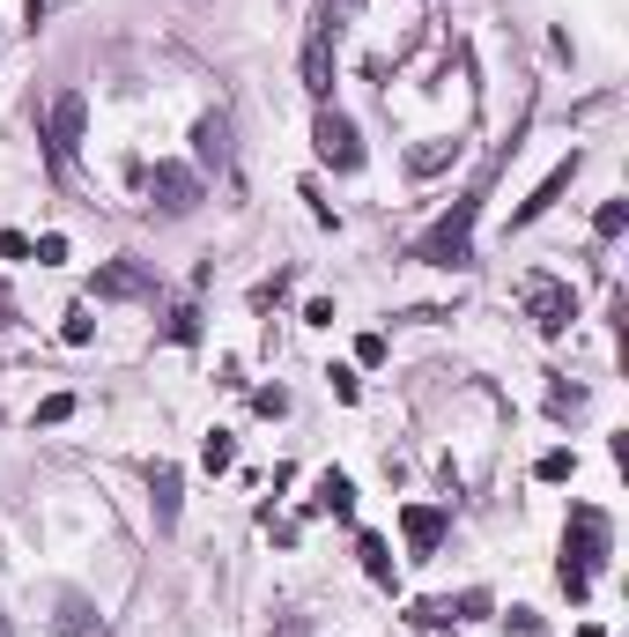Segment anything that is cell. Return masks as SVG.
Segmentation results:
<instances>
[{
  "mask_svg": "<svg viewBox=\"0 0 629 637\" xmlns=\"http://www.w3.org/2000/svg\"><path fill=\"white\" fill-rule=\"evenodd\" d=\"M201 468H208V474H230V468H238V437H230V430H208V445H201Z\"/></svg>",
  "mask_w": 629,
  "mask_h": 637,
  "instance_id": "cell-16",
  "label": "cell"
},
{
  "mask_svg": "<svg viewBox=\"0 0 629 637\" xmlns=\"http://www.w3.org/2000/svg\"><path fill=\"white\" fill-rule=\"evenodd\" d=\"M67 630H82V637H104V630H97V623H89V608H82V600H75V594H67Z\"/></svg>",
  "mask_w": 629,
  "mask_h": 637,
  "instance_id": "cell-29",
  "label": "cell"
},
{
  "mask_svg": "<svg viewBox=\"0 0 629 637\" xmlns=\"http://www.w3.org/2000/svg\"><path fill=\"white\" fill-rule=\"evenodd\" d=\"M334 319H341V311H334L326 297H311V304H304V327H334Z\"/></svg>",
  "mask_w": 629,
  "mask_h": 637,
  "instance_id": "cell-30",
  "label": "cell"
},
{
  "mask_svg": "<svg viewBox=\"0 0 629 637\" xmlns=\"http://www.w3.org/2000/svg\"><path fill=\"white\" fill-rule=\"evenodd\" d=\"M149 208L193 215V208H201V170H193V164H156V170H149Z\"/></svg>",
  "mask_w": 629,
  "mask_h": 637,
  "instance_id": "cell-6",
  "label": "cell"
},
{
  "mask_svg": "<svg viewBox=\"0 0 629 637\" xmlns=\"http://www.w3.org/2000/svg\"><path fill=\"white\" fill-rule=\"evenodd\" d=\"M304 511H326V519H356V482H348L341 468H326L319 482H311V505H304Z\"/></svg>",
  "mask_w": 629,
  "mask_h": 637,
  "instance_id": "cell-11",
  "label": "cell"
},
{
  "mask_svg": "<svg viewBox=\"0 0 629 637\" xmlns=\"http://www.w3.org/2000/svg\"><path fill=\"white\" fill-rule=\"evenodd\" d=\"M23 15H30V30H38V23H44V0H23Z\"/></svg>",
  "mask_w": 629,
  "mask_h": 637,
  "instance_id": "cell-33",
  "label": "cell"
},
{
  "mask_svg": "<svg viewBox=\"0 0 629 637\" xmlns=\"http://www.w3.org/2000/svg\"><path fill=\"white\" fill-rule=\"evenodd\" d=\"M586 400H592V393H586V385H570V379L548 385V416H555V423H563V416H586Z\"/></svg>",
  "mask_w": 629,
  "mask_h": 637,
  "instance_id": "cell-17",
  "label": "cell"
},
{
  "mask_svg": "<svg viewBox=\"0 0 629 637\" xmlns=\"http://www.w3.org/2000/svg\"><path fill=\"white\" fill-rule=\"evenodd\" d=\"M356 8H363V0H319V38H341Z\"/></svg>",
  "mask_w": 629,
  "mask_h": 637,
  "instance_id": "cell-21",
  "label": "cell"
},
{
  "mask_svg": "<svg viewBox=\"0 0 629 637\" xmlns=\"http://www.w3.org/2000/svg\"><path fill=\"white\" fill-rule=\"evenodd\" d=\"M82 127H89L82 89H60V97H52V112H44V156H52V164H67V156L82 149Z\"/></svg>",
  "mask_w": 629,
  "mask_h": 637,
  "instance_id": "cell-5",
  "label": "cell"
},
{
  "mask_svg": "<svg viewBox=\"0 0 629 637\" xmlns=\"http://www.w3.org/2000/svg\"><path fill=\"white\" fill-rule=\"evenodd\" d=\"M326 379H334L341 400H363V379H356V371H326Z\"/></svg>",
  "mask_w": 629,
  "mask_h": 637,
  "instance_id": "cell-32",
  "label": "cell"
},
{
  "mask_svg": "<svg viewBox=\"0 0 629 637\" xmlns=\"http://www.w3.org/2000/svg\"><path fill=\"white\" fill-rule=\"evenodd\" d=\"M193 149H201V164H222V156H230V127H222V119H201V127H193Z\"/></svg>",
  "mask_w": 629,
  "mask_h": 637,
  "instance_id": "cell-18",
  "label": "cell"
},
{
  "mask_svg": "<svg viewBox=\"0 0 629 637\" xmlns=\"http://www.w3.org/2000/svg\"><path fill=\"white\" fill-rule=\"evenodd\" d=\"M592 230H600V238H622V230H629V201H600Z\"/></svg>",
  "mask_w": 629,
  "mask_h": 637,
  "instance_id": "cell-22",
  "label": "cell"
},
{
  "mask_svg": "<svg viewBox=\"0 0 629 637\" xmlns=\"http://www.w3.org/2000/svg\"><path fill=\"white\" fill-rule=\"evenodd\" d=\"M445 164H460V141H422V149H408V170L415 178H429V170H445Z\"/></svg>",
  "mask_w": 629,
  "mask_h": 637,
  "instance_id": "cell-15",
  "label": "cell"
},
{
  "mask_svg": "<svg viewBox=\"0 0 629 637\" xmlns=\"http://www.w3.org/2000/svg\"><path fill=\"white\" fill-rule=\"evenodd\" d=\"M408 623H415V630H460V600H415Z\"/></svg>",
  "mask_w": 629,
  "mask_h": 637,
  "instance_id": "cell-14",
  "label": "cell"
},
{
  "mask_svg": "<svg viewBox=\"0 0 629 637\" xmlns=\"http://www.w3.org/2000/svg\"><path fill=\"white\" fill-rule=\"evenodd\" d=\"M503 630H511V637H541V615H534V608H511Z\"/></svg>",
  "mask_w": 629,
  "mask_h": 637,
  "instance_id": "cell-27",
  "label": "cell"
},
{
  "mask_svg": "<svg viewBox=\"0 0 629 637\" xmlns=\"http://www.w3.org/2000/svg\"><path fill=\"white\" fill-rule=\"evenodd\" d=\"M607 549H615V519L600 505H570V519H563V563H555V586L570 600L592 594V578H600V563H607Z\"/></svg>",
  "mask_w": 629,
  "mask_h": 637,
  "instance_id": "cell-1",
  "label": "cell"
},
{
  "mask_svg": "<svg viewBox=\"0 0 629 637\" xmlns=\"http://www.w3.org/2000/svg\"><path fill=\"white\" fill-rule=\"evenodd\" d=\"M356 364L377 371V364H385V334H363V341H356Z\"/></svg>",
  "mask_w": 629,
  "mask_h": 637,
  "instance_id": "cell-28",
  "label": "cell"
},
{
  "mask_svg": "<svg viewBox=\"0 0 629 637\" xmlns=\"http://www.w3.org/2000/svg\"><path fill=\"white\" fill-rule=\"evenodd\" d=\"M474 222H482V193L452 201V208L408 245V259H415V267H466V259H474Z\"/></svg>",
  "mask_w": 629,
  "mask_h": 637,
  "instance_id": "cell-2",
  "label": "cell"
},
{
  "mask_svg": "<svg viewBox=\"0 0 629 637\" xmlns=\"http://www.w3.org/2000/svg\"><path fill=\"white\" fill-rule=\"evenodd\" d=\"M67 416H75V393H44V400H38V423H44V430L67 423Z\"/></svg>",
  "mask_w": 629,
  "mask_h": 637,
  "instance_id": "cell-25",
  "label": "cell"
},
{
  "mask_svg": "<svg viewBox=\"0 0 629 637\" xmlns=\"http://www.w3.org/2000/svg\"><path fill=\"white\" fill-rule=\"evenodd\" d=\"M570 474H578V453H563V445L534 460V482H570Z\"/></svg>",
  "mask_w": 629,
  "mask_h": 637,
  "instance_id": "cell-20",
  "label": "cell"
},
{
  "mask_svg": "<svg viewBox=\"0 0 629 637\" xmlns=\"http://www.w3.org/2000/svg\"><path fill=\"white\" fill-rule=\"evenodd\" d=\"M0 259H30V238L23 230H0Z\"/></svg>",
  "mask_w": 629,
  "mask_h": 637,
  "instance_id": "cell-31",
  "label": "cell"
},
{
  "mask_svg": "<svg viewBox=\"0 0 629 637\" xmlns=\"http://www.w3.org/2000/svg\"><path fill=\"white\" fill-rule=\"evenodd\" d=\"M164 341H178V348H193V341H201V311H193V304H170V319H164Z\"/></svg>",
  "mask_w": 629,
  "mask_h": 637,
  "instance_id": "cell-19",
  "label": "cell"
},
{
  "mask_svg": "<svg viewBox=\"0 0 629 637\" xmlns=\"http://www.w3.org/2000/svg\"><path fill=\"white\" fill-rule=\"evenodd\" d=\"M0 327H8V290H0Z\"/></svg>",
  "mask_w": 629,
  "mask_h": 637,
  "instance_id": "cell-34",
  "label": "cell"
},
{
  "mask_svg": "<svg viewBox=\"0 0 629 637\" xmlns=\"http://www.w3.org/2000/svg\"><path fill=\"white\" fill-rule=\"evenodd\" d=\"M0 637H15V623H8V615H0Z\"/></svg>",
  "mask_w": 629,
  "mask_h": 637,
  "instance_id": "cell-35",
  "label": "cell"
},
{
  "mask_svg": "<svg viewBox=\"0 0 629 637\" xmlns=\"http://www.w3.org/2000/svg\"><path fill=\"white\" fill-rule=\"evenodd\" d=\"M304 89H311L319 104L334 97V38H319V30H311V44H304Z\"/></svg>",
  "mask_w": 629,
  "mask_h": 637,
  "instance_id": "cell-13",
  "label": "cell"
},
{
  "mask_svg": "<svg viewBox=\"0 0 629 637\" xmlns=\"http://www.w3.org/2000/svg\"><path fill=\"white\" fill-rule=\"evenodd\" d=\"M149 505H156V526H178V505H185V474L170 468V460H156V468H149Z\"/></svg>",
  "mask_w": 629,
  "mask_h": 637,
  "instance_id": "cell-10",
  "label": "cell"
},
{
  "mask_svg": "<svg viewBox=\"0 0 629 637\" xmlns=\"http://www.w3.org/2000/svg\"><path fill=\"white\" fill-rule=\"evenodd\" d=\"M30 259H38V267H60V259H67V238H60V230L30 238Z\"/></svg>",
  "mask_w": 629,
  "mask_h": 637,
  "instance_id": "cell-23",
  "label": "cell"
},
{
  "mask_svg": "<svg viewBox=\"0 0 629 637\" xmlns=\"http://www.w3.org/2000/svg\"><path fill=\"white\" fill-rule=\"evenodd\" d=\"M311 156L326 170H363V133H356V119L348 112H334V104H319V119H311Z\"/></svg>",
  "mask_w": 629,
  "mask_h": 637,
  "instance_id": "cell-4",
  "label": "cell"
},
{
  "mask_svg": "<svg viewBox=\"0 0 629 637\" xmlns=\"http://www.w3.org/2000/svg\"><path fill=\"white\" fill-rule=\"evenodd\" d=\"M89 290H97L104 304H126V297H156V282H149V267H141V259H104Z\"/></svg>",
  "mask_w": 629,
  "mask_h": 637,
  "instance_id": "cell-8",
  "label": "cell"
},
{
  "mask_svg": "<svg viewBox=\"0 0 629 637\" xmlns=\"http://www.w3.org/2000/svg\"><path fill=\"white\" fill-rule=\"evenodd\" d=\"M89 334H97V327H89V311L75 304V311L60 319V341H67V348H89Z\"/></svg>",
  "mask_w": 629,
  "mask_h": 637,
  "instance_id": "cell-24",
  "label": "cell"
},
{
  "mask_svg": "<svg viewBox=\"0 0 629 637\" xmlns=\"http://www.w3.org/2000/svg\"><path fill=\"white\" fill-rule=\"evenodd\" d=\"M356 556H363V578H371V586L400 594V563H393V542H385V534H356Z\"/></svg>",
  "mask_w": 629,
  "mask_h": 637,
  "instance_id": "cell-12",
  "label": "cell"
},
{
  "mask_svg": "<svg viewBox=\"0 0 629 637\" xmlns=\"http://www.w3.org/2000/svg\"><path fill=\"white\" fill-rule=\"evenodd\" d=\"M578 170H586V156L570 149V156H563V164H555V170H548V178H541V186H534V193H526V201L511 208V230H526V222H541V215L555 208L563 193H570V178H578Z\"/></svg>",
  "mask_w": 629,
  "mask_h": 637,
  "instance_id": "cell-7",
  "label": "cell"
},
{
  "mask_svg": "<svg viewBox=\"0 0 629 637\" xmlns=\"http://www.w3.org/2000/svg\"><path fill=\"white\" fill-rule=\"evenodd\" d=\"M400 534H408V549L415 556H437L445 549V534H452V511L445 505H408L400 511Z\"/></svg>",
  "mask_w": 629,
  "mask_h": 637,
  "instance_id": "cell-9",
  "label": "cell"
},
{
  "mask_svg": "<svg viewBox=\"0 0 629 637\" xmlns=\"http://www.w3.org/2000/svg\"><path fill=\"white\" fill-rule=\"evenodd\" d=\"M252 408H259V416H290V393H282V385H259Z\"/></svg>",
  "mask_w": 629,
  "mask_h": 637,
  "instance_id": "cell-26",
  "label": "cell"
},
{
  "mask_svg": "<svg viewBox=\"0 0 629 637\" xmlns=\"http://www.w3.org/2000/svg\"><path fill=\"white\" fill-rule=\"evenodd\" d=\"M518 311L534 319V334H570V319H578V290L570 282H555V275H518Z\"/></svg>",
  "mask_w": 629,
  "mask_h": 637,
  "instance_id": "cell-3",
  "label": "cell"
}]
</instances>
